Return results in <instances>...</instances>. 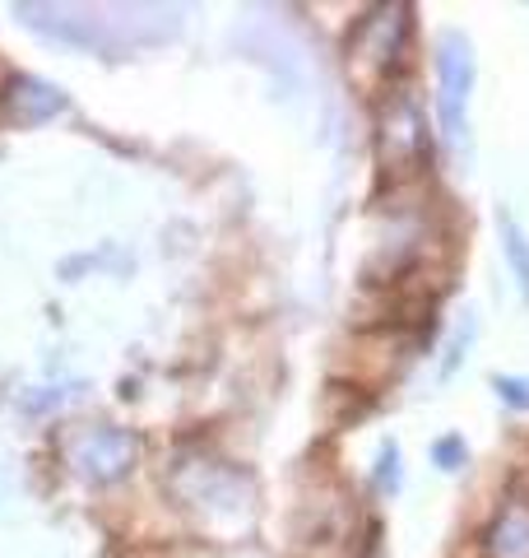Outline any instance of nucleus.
Listing matches in <instances>:
<instances>
[{
    "label": "nucleus",
    "instance_id": "obj_6",
    "mask_svg": "<svg viewBox=\"0 0 529 558\" xmlns=\"http://www.w3.org/2000/svg\"><path fill=\"white\" fill-rule=\"evenodd\" d=\"M57 112H65V94L57 89V84H42V80H33V75L10 80V89H5V117L14 121V126H42V121H51Z\"/></svg>",
    "mask_w": 529,
    "mask_h": 558
},
{
    "label": "nucleus",
    "instance_id": "obj_4",
    "mask_svg": "<svg viewBox=\"0 0 529 558\" xmlns=\"http://www.w3.org/2000/svg\"><path fill=\"white\" fill-rule=\"evenodd\" d=\"M436 84H441V126H446V140L460 145L469 131V89H473V51L460 33H446L436 43Z\"/></svg>",
    "mask_w": 529,
    "mask_h": 558
},
{
    "label": "nucleus",
    "instance_id": "obj_1",
    "mask_svg": "<svg viewBox=\"0 0 529 558\" xmlns=\"http://www.w3.org/2000/svg\"><path fill=\"white\" fill-rule=\"evenodd\" d=\"M168 488L186 512H196L205 526H242L251 512V484L237 475L227 461L209 457V451H182L168 470Z\"/></svg>",
    "mask_w": 529,
    "mask_h": 558
},
{
    "label": "nucleus",
    "instance_id": "obj_7",
    "mask_svg": "<svg viewBox=\"0 0 529 558\" xmlns=\"http://www.w3.org/2000/svg\"><path fill=\"white\" fill-rule=\"evenodd\" d=\"M488 558H529V508L506 502L488 531Z\"/></svg>",
    "mask_w": 529,
    "mask_h": 558
},
{
    "label": "nucleus",
    "instance_id": "obj_9",
    "mask_svg": "<svg viewBox=\"0 0 529 558\" xmlns=\"http://www.w3.org/2000/svg\"><path fill=\"white\" fill-rule=\"evenodd\" d=\"M492 387H497V396L506 400V405L529 410V377H497Z\"/></svg>",
    "mask_w": 529,
    "mask_h": 558
},
{
    "label": "nucleus",
    "instance_id": "obj_10",
    "mask_svg": "<svg viewBox=\"0 0 529 558\" xmlns=\"http://www.w3.org/2000/svg\"><path fill=\"white\" fill-rule=\"evenodd\" d=\"M460 457H465L460 438H446V442H436V461H441V470H460Z\"/></svg>",
    "mask_w": 529,
    "mask_h": 558
},
{
    "label": "nucleus",
    "instance_id": "obj_3",
    "mask_svg": "<svg viewBox=\"0 0 529 558\" xmlns=\"http://www.w3.org/2000/svg\"><path fill=\"white\" fill-rule=\"evenodd\" d=\"M65 465L88 484H112L139 461V438L116 424H84L61 442Z\"/></svg>",
    "mask_w": 529,
    "mask_h": 558
},
{
    "label": "nucleus",
    "instance_id": "obj_2",
    "mask_svg": "<svg viewBox=\"0 0 529 558\" xmlns=\"http://www.w3.org/2000/svg\"><path fill=\"white\" fill-rule=\"evenodd\" d=\"M377 154L395 182L414 178L428 163V121H422L418 98L404 84H391L377 108Z\"/></svg>",
    "mask_w": 529,
    "mask_h": 558
},
{
    "label": "nucleus",
    "instance_id": "obj_5",
    "mask_svg": "<svg viewBox=\"0 0 529 558\" xmlns=\"http://www.w3.org/2000/svg\"><path fill=\"white\" fill-rule=\"evenodd\" d=\"M404 5L395 10H377L372 20H362L358 28H353L348 38V65H372V70H385L395 61V47H399V33H404Z\"/></svg>",
    "mask_w": 529,
    "mask_h": 558
},
{
    "label": "nucleus",
    "instance_id": "obj_8",
    "mask_svg": "<svg viewBox=\"0 0 529 558\" xmlns=\"http://www.w3.org/2000/svg\"><path fill=\"white\" fill-rule=\"evenodd\" d=\"M502 247H506V260H510V270H516V284H520L525 303H529V238L510 215H502Z\"/></svg>",
    "mask_w": 529,
    "mask_h": 558
}]
</instances>
